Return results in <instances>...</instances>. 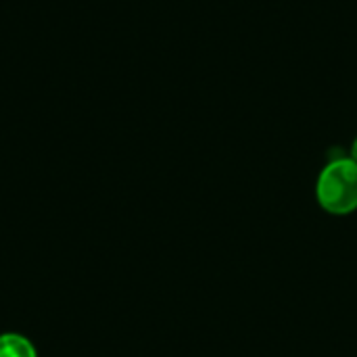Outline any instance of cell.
Returning <instances> with one entry per match:
<instances>
[{
	"instance_id": "7a4b0ae2",
	"label": "cell",
	"mask_w": 357,
	"mask_h": 357,
	"mask_svg": "<svg viewBox=\"0 0 357 357\" xmlns=\"http://www.w3.org/2000/svg\"><path fill=\"white\" fill-rule=\"evenodd\" d=\"M0 357H38L33 343L19 333L0 335Z\"/></svg>"
},
{
	"instance_id": "6da1fadb",
	"label": "cell",
	"mask_w": 357,
	"mask_h": 357,
	"mask_svg": "<svg viewBox=\"0 0 357 357\" xmlns=\"http://www.w3.org/2000/svg\"><path fill=\"white\" fill-rule=\"evenodd\" d=\"M320 207L333 215H349L357 209V161L339 157L324 165L316 182Z\"/></svg>"
},
{
	"instance_id": "3957f363",
	"label": "cell",
	"mask_w": 357,
	"mask_h": 357,
	"mask_svg": "<svg viewBox=\"0 0 357 357\" xmlns=\"http://www.w3.org/2000/svg\"><path fill=\"white\" fill-rule=\"evenodd\" d=\"M351 159H354V161H357V138L354 140V146H351Z\"/></svg>"
}]
</instances>
